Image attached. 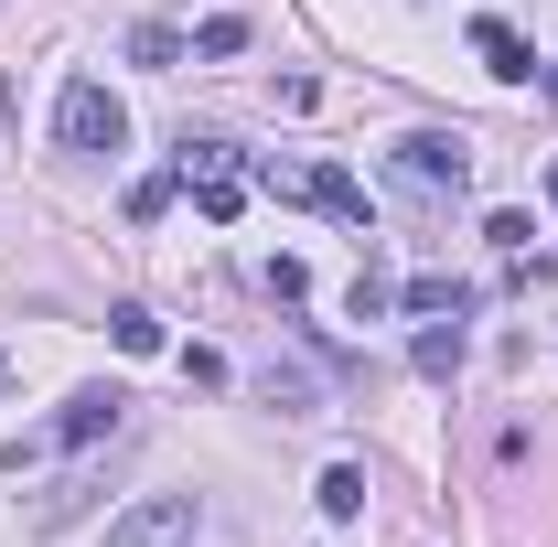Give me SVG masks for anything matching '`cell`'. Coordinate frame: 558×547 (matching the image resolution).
<instances>
[{
    "label": "cell",
    "mask_w": 558,
    "mask_h": 547,
    "mask_svg": "<svg viewBox=\"0 0 558 547\" xmlns=\"http://www.w3.org/2000/svg\"><path fill=\"white\" fill-rule=\"evenodd\" d=\"M172 215V172H140L130 183V226H161Z\"/></svg>",
    "instance_id": "obj_14"
},
{
    "label": "cell",
    "mask_w": 558,
    "mask_h": 547,
    "mask_svg": "<svg viewBox=\"0 0 558 547\" xmlns=\"http://www.w3.org/2000/svg\"><path fill=\"white\" fill-rule=\"evenodd\" d=\"M54 139H65L75 161H108V150L130 139V108H119L97 75H75V86H65V108H54Z\"/></svg>",
    "instance_id": "obj_2"
},
{
    "label": "cell",
    "mask_w": 558,
    "mask_h": 547,
    "mask_svg": "<svg viewBox=\"0 0 558 547\" xmlns=\"http://www.w3.org/2000/svg\"><path fill=\"white\" fill-rule=\"evenodd\" d=\"M108 333H119V354H161V312H150V301H119Z\"/></svg>",
    "instance_id": "obj_10"
},
{
    "label": "cell",
    "mask_w": 558,
    "mask_h": 547,
    "mask_svg": "<svg viewBox=\"0 0 558 547\" xmlns=\"http://www.w3.org/2000/svg\"><path fill=\"white\" fill-rule=\"evenodd\" d=\"M398 301H409V312H473V290H462V279H440V269H418Z\"/></svg>",
    "instance_id": "obj_11"
},
{
    "label": "cell",
    "mask_w": 558,
    "mask_h": 547,
    "mask_svg": "<svg viewBox=\"0 0 558 547\" xmlns=\"http://www.w3.org/2000/svg\"><path fill=\"white\" fill-rule=\"evenodd\" d=\"M183 537H194V494H140L108 526V547H183Z\"/></svg>",
    "instance_id": "obj_4"
},
{
    "label": "cell",
    "mask_w": 558,
    "mask_h": 547,
    "mask_svg": "<svg viewBox=\"0 0 558 547\" xmlns=\"http://www.w3.org/2000/svg\"><path fill=\"white\" fill-rule=\"evenodd\" d=\"M484 236H494V247H505V258H526V247H537V226H526V215H515V205H505V215H484Z\"/></svg>",
    "instance_id": "obj_16"
},
{
    "label": "cell",
    "mask_w": 558,
    "mask_h": 547,
    "mask_svg": "<svg viewBox=\"0 0 558 547\" xmlns=\"http://www.w3.org/2000/svg\"><path fill=\"white\" fill-rule=\"evenodd\" d=\"M194 54H247V22H236V11H215L205 33H194Z\"/></svg>",
    "instance_id": "obj_15"
},
{
    "label": "cell",
    "mask_w": 558,
    "mask_h": 547,
    "mask_svg": "<svg viewBox=\"0 0 558 547\" xmlns=\"http://www.w3.org/2000/svg\"><path fill=\"white\" fill-rule=\"evenodd\" d=\"M548 205H558V161H548Z\"/></svg>",
    "instance_id": "obj_18"
},
{
    "label": "cell",
    "mask_w": 558,
    "mask_h": 547,
    "mask_svg": "<svg viewBox=\"0 0 558 547\" xmlns=\"http://www.w3.org/2000/svg\"><path fill=\"white\" fill-rule=\"evenodd\" d=\"M290 194H301V205H323L333 226H365V183H354L344 161H323V172H290Z\"/></svg>",
    "instance_id": "obj_6"
},
{
    "label": "cell",
    "mask_w": 558,
    "mask_h": 547,
    "mask_svg": "<svg viewBox=\"0 0 558 547\" xmlns=\"http://www.w3.org/2000/svg\"><path fill=\"white\" fill-rule=\"evenodd\" d=\"M462 354H473V333H462V312H451V323L429 312V323H418V343H409V365H418V376H462Z\"/></svg>",
    "instance_id": "obj_7"
},
{
    "label": "cell",
    "mask_w": 558,
    "mask_h": 547,
    "mask_svg": "<svg viewBox=\"0 0 558 547\" xmlns=\"http://www.w3.org/2000/svg\"><path fill=\"white\" fill-rule=\"evenodd\" d=\"M172 54H183V33H172V22H140V33H130V65H150V75H161Z\"/></svg>",
    "instance_id": "obj_13"
},
{
    "label": "cell",
    "mask_w": 558,
    "mask_h": 547,
    "mask_svg": "<svg viewBox=\"0 0 558 547\" xmlns=\"http://www.w3.org/2000/svg\"><path fill=\"white\" fill-rule=\"evenodd\" d=\"M473 54H484V75H505V86H515V75H537V54H526V33H515V22H473Z\"/></svg>",
    "instance_id": "obj_8"
},
{
    "label": "cell",
    "mask_w": 558,
    "mask_h": 547,
    "mask_svg": "<svg viewBox=\"0 0 558 547\" xmlns=\"http://www.w3.org/2000/svg\"><path fill=\"white\" fill-rule=\"evenodd\" d=\"M258 398H269L279 418H312V409H323V387H312L301 365H279V354H269V365H258Z\"/></svg>",
    "instance_id": "obj_9"
},
{
    "label": "cell",
    "mask_w": 558,
    "mask_h": 547,
    "mask_svg": "<svg viewBox=\"0 0 558 547\" xmlns=\"http://www.w3.org/2000/svg\"><path fill=\"white\" fill-rule=\"evenodd\" d=\"M387 183H398V194H418V205H462L473 150H462L451 130H409V139H387Z\"/></svg>",
    "instance_id": "obj_1"
},
{
    "label": "cell",
    "mask_w": 558,
    "mask_h": 547,
    "mask_svg": "<svg viewBox=\"0 0 558 547\" xmlns=\"http://www.w3.org/2000/svg\"><path fill=\"white\" fill-rule=\"evenodd\" d=\"M323 515H333V526H344V515H365V473H354V462H333V473H323Z\"/></svg>",
    "instance_id": "obj_12"
},
{
    "label": "cell",
    "mask_w": 558,
    "mask_h": 547,
    "mask_svg": "<svg viewBox=\"0 0 558 547\" xmlns=\"http://www.w3.org/2000/svg\"><path fill=\"white\" fill-rule=\"evenodd\" d=\"M172 183H194V205H205V226H236V215H247V172H236V150H226V139H183Z\"/></svg>",
    "instance_id": "obj_3"
},
{
    "label": "cell",
    "mask_w": 558,
    "mask_h": 547,
    "mask_svg": "<svg viewBox=\"0 0 558 547\" xmlns=\"http://www.w3.org/2000/svg\"><path fill=\"white\" fill-rule=\"evenodd\" d=\"M258 279H269V301H301V290H312V269H301V258H269Z\"/></svg>",
    "instance_id": "obj_17"
},
{
    "label": "cell",
    "mask_w": 558,
    "mask_h": 547,
    "mask_svg": "<svg viewBox=\"0 0 558 547\" xmlns=\"http://www.w3.org/2000/svg\"><path fill=\"white\" fill-rule=\"evenodd\" d=\"M119 418H130V398H119V387H75L65 409H54V440H75V451H86V440H108Z\"/></svg>",
    "instance_id": "obj_5"
}]
</instances>
